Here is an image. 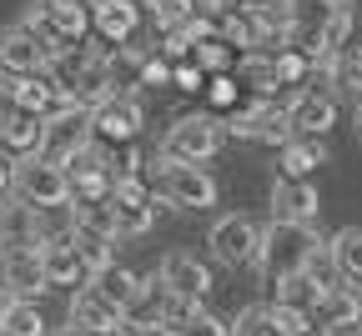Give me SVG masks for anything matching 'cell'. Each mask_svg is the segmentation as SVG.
Segmentation results:
<instances>
[{"instance_id":"obj_1","label":"cell","mask_w":362,"mask_h":336,"mask_svg":"<svg viewBox=\"0 0 362 336\" xmlns=\"http://www.w3.org/2000/svg\"><path fill=\"white\" fill-rule=\"evenodd\" d=\"M322 256V241H317L312 226H292V221H272L262 231V251H257V266L267 281H287V276H302L317 266Z\"/></svg>"},{"instance_id":"obj_2","label":"cell","mask_w":362,"mask_h":336,"mask_svg":"<svg viewBox=\"0 0 362 336\" xmlns=\"http://www.w3.org/2000/svg\"><path fill=\"white\" fill-rule=\"evenodd\" d=\"M11 196L25 201V206H71L76 201V186H71V171L51 156H30V161H16V181H11Z\"/></svg>"},{"instance_id":"obj_3","label":"cell","mask_w":362,"mask_h":336,"mask_svg":"<svg viewBox=\"0 0 362 336\" xmlns=\"http://www.w3.org/2000/svg\"><path fill=\"white\" fill-rule=\"evenodd\" d=\"M221 151V121L197 111V116H176L161 136V156L176 166H202Z\"/></svg>"},{"instance_id":"obj_4","label":"cell","mask_w":362,"mask_h":336,"mask_svg":"<svg viewBox=\"0 0 362 336\" xmlns=\"http://www.w3.org/2000/svg\"><path fill=\"white\" fill-rule=\"evenodd\" d=\"M151 181H156V196H166L176 211H206L216 206V181L202 166H176L161 151L151 156Z\"/></svg>"},{"instance_id":"obj_5","label":"cell","mask_w":362,"mask_h":336,"mask_svg":"<svg viewBox=\"0 0 362 336\" xmlns=\"http://www.w3.org/2000/svg\"><path fill=\"white\" fill-rule=\"evenodd\" d=\"M206 246H211V256H216L221 266H247V261H257V251H262V231H257L252 216L232 211V216H216V221H211Z\"/></svg>"},{"instance_id":"obj_6","label":"cell","mask_w":362,"mask_h":336,"mask_svg":"<svg viewBox=\"0 0 362 336\" xmlns=\"http://www.w3.org/2000/svg\"><path fill=\"white\" fill-rule=\"evenodd\" d=\"M96 140V111H86V106H61L56 116H45V151L40 156H51L66 166V156H76L81 146H90Z\"/></svg>"},{"instance_id":"obj_7","label":"cell","mask_w":362,"mask_h":336,"mask_svg":"<svg viewBox=\"0 0 362 336\" xmlns=\"http://www.w3.org/2000/svg\"><path fill=\"white\" fill-rule=\"evenodd\" d=\"M156 281H161V292H171V296L202 301V296L211 292V266L197 261L192 251L171 246V251H161V261H156Z\"/></svg>"},{"instance_id":"obj_8","label":"cell","mask_w":362,"mask_h":336,"mask_svg":"<svg viewBox=\"0 0 362 336\" xmlns=\"http://www.w3.org/2000/svg\"><path fill=\"white\" fill-rule=\"evenodd\" d=\"M51 45H45L30 25H11V30H0V66L6 71H16V80L21 76H45L51 71Z\"/></svg>"},{"instance_id":"obj_9","label":"cell","mask_w":362,"mask_h":336,"mask_svg":"<svg viewBox=\"0 0 362 336\" xmlns=\"http://www.w3.org/2000/svg\"><path fill=\"white\" fill-rule=\"evenodd\" d=\"M45 286L51 281H45L40 251H6V261H0V292L11 301H35Z\"/></svg>"},{"instance_id":"obj_10","label":"cell","mask_w":362,"mask_h":336,"mask_svg":"<svg viewBox=\"0 0 362 336\" xmlns=\"http://www.w3.org/2000/svg\"><path fill=\"white\" fill-rule=\"evenodd\" d=\"M146 126V111L141 101H131V95H116V101H106L96 111V140L101 146H131L136 136H141Z\"/></svg>"},{"instance_id":"obj_11","label":"cell","mask_w":362,"mask_h":336,"mask_svg":"<svg viewBox=\"0 0 362 336\" xmlns=\"http://www.w3.org/2000/svg\"><path fill=\"white\" fill-rule=\"evenodd\" d=\"M322 216V196L312 181H277L272 186V221H292V226H317Z\"/></svg>"},{"instance_id":"obj_12","label":"cell","mask_w":362,"mask_h":336,"mask_svg":"<svg viewBox=\"0 0 362 336\" xmlns=\"http://www.w3.org/2000/svg\"><path fill=\"white\" fill-rule=\"evenodd\" d=\"M337 121V101L327 90H297L292 95V136L297 140H322Z\"/></svg>"},{"instance_id":"obj_13","label":"cell","mask_w":362,"mask_h":336,"mask_svg":"<svg viewBox=\"0 0 362 336\" xmlns=\"http://www.w3.org/2000/svg\"><path fill=\"white\" fill-rule=\"evenodd\" d=\"M71 326L96 331V336H111V331H126V311H121V306H111L106 296H96V292L86 286V292H76V296H71Z\"/></svg>"},{"instance_id":"obj_14","label":"cell","mask_w":362,"mask_h":336,"mask_svg":"<svg viewBox=\"0 0 362 336\" xmlns=\"http://www.w3.org/2000/svg\"><path fill=\"white\" fill-rule=\"evenodd\" d=\"M90 292H96V296H106L111 306H121V311L131 316V311H136V301L146 296V281L116 261V266H106V271H96V276H90Z\"/></svg>"},{"instance_id":"obj_15","label":"cell","mask_w":362,"mask_h":336,"mask_svg":"<svg viewBox=\"0 0 362 336\" xmlns=\"http://www.w3.org/2000/svg\"><path fill=\"white\" fill-rule=\"evenodd\" d=\"M11 90H16V106L25 116H40V121L66 106V95H61V85L51 76H21V80H11Z\"/></svg>"},{"instance_id":"obj_16","label":"cell","mask_w":362,"mask_h":336,"mask_svg":"<svg viewBox=\"0 0 362 336\" xmlns=\"http://www.w3.org/2000/svg\"><path fill=\"white\" fill-rule=\"evenodd\" d=\"M90 20H96V30L106 40H131L136 25H141V6L136 0H90Z\"/></svg>"},{"instance_id":"obj_17","label":"cell","mask_w":362,"mask_h":336,"mask_svg":"<svg viewBox=\"0 0 362 336\" xmlns=\"http://www.w3.org/2000/svg\"><path fill=\"white\" fill-rule=\"evenodd\" d=\"M40 266H45V281L51 286H90V271L76 251V241H61V246H40Z\"/></svg>"},{"instance_id":"obj_18","label":"cell","mask_w":362,"mask_h":336,"mask_svg":"<svg viewBox=\"0 0 362 336\" xmlns=\"http://www.w3.org/2000/svg\"><path fill=\"white\" fill-rule=\"evenodd\" d=\"M327 261H332V271H337L342 286L362 292V231L357 226H342L332 241H327Z\"/></svg>"},{"instance_id":"obj_19","label":"cell","mask_w":362,"mask_h":336,"mask_svg":"<svg viewBox=\"0 0 362 336\" xmlns=\"http://www.w3.org/2000/svg\"><path fill=\"white\" fill-rule=\"evenodd\" d=\"M0 146H6L16 161H30V156H40V151H45V121L21 111L16 121H6V126H0Z\"/></svg>"},{"instance_id":"obj_20","label":"cell","mask_w":362,"mask_h":336,"mask_svg":"<svg viewBox=\"0 0 362 336\" xmlns=\"http://www.w3.org/2000/svg\"><path fill=\"white\" fill-rule=\"evenodd\" d=\"M322 161H327L322 140H287L282 146V181H307Z\"/></svg>"},{"instance_id":"obj_21","label":"cell","mask_w":362,"mask_h":336,"mask_svg":"<svg viewBox=\"0 0 362 336\" xmlns=\"http://www.w3.org/2000/svg\"><path fill=\"white\" fill-rule=\"evenodd\" d=\"M45 311L35 301H6V316H0V336H45Z\"/></svg>"},{"instance_id":"obj_22","label":"cell","mask_w":362,"mask_h":336,"mask_svg":"<svg viewBox=\"0 0 362 336\" xmlns=\"http://www.w3.org/2000/svg\"><path fill=\"white\" fill-rule=\"evenodd\" d=\"M116 236H96V231H76V251H81V261H86V271L96 276V271H106V266H116Z\"/></svg>"},{"instance_id":"obj_23","label":"cell","mask_w":362,"mask_h":336,"mask_svg":"<svg viewBox=\"0 0 362 336\" xmlns=\"http://www.w3.org/2000/svg\"><path fill=\"white\" fill-rule=\"evenodd\" d=\"M272 326H277V336H322V326L312 321V311L287 306V301H272Z\"/></svg>"},{"instance_id":"obj_24","label":"cell","mask_w":362,"mask_h":336,"mask_svg":"<svg viewBox=\"0 0 362 336\" xmlns=\"http://www.w3.org/2000/svg\"><path fill=\"white\" fill-rule=\"evenodd\" d=\"M76 221H81V231L116 236V241H121V231H116V206H111V201H76Z\"/></svg>"},{"instance_id":"obj_25","label":"cell","mask_w":362,"mask_h":336,"mask_svg":"<svg viewBox=\"0 0 362 336\" xmlns=\"http://www.w3.org/2000/svg\"><path fill=\"white\" fill-rule=\"evenodd\" d=\"M232 336H277L272 326V306H242L232 321Z\"/></svg>"},{"instance_id":"obj_26","label":"cell","mask_w":362,"mask_h":336,"mask_svg":"<svg viewBox=\"0 0 362 336\" xmlns=\"http://www.w3.org/2000/svg\"><path fill=\"white\" fill-rule=\"evenodd\" d=\"M307 56H297V51H277L272 56V76H277V85H302L307 80Z\"/></svg>"},{"instance_id":"obj_27","label":"cell","mask_w":362,"mask_h":336,"mask_svg":"<svg viewBox=\"0 0 362 336\" xmlns=\"http://www.w3.org/2000/svg\"><path fill=\"white\" fill-rule=\"evenodd\" d=\"M197 66L202 71H226V66H232V40H221V35H211V40H202L197 45Z\"/></svg>"},{"instance_id":"obj_28","label":"cell","mask_w":362,"mask_h":336,"mask_svg":"<svg viewBox=\"0 0 362 336\" xmlns=\"http://www.w3.org/2000/svg\"><path fill=\"white\" fill-rule=\"evenodd\" d=\"M337 20L347 30V45H362V0H337Z\"/></svg>"},{"instance_id":"obj_29","label":"cell","mask_w":362,"mask_h":336,"mask_svg":"<svg viewBox=\"0 0 362 336\" xmlns=\"http://www.w3.org/2000/svg\"><path fill=\"white\" fill-rule=\"evenodd\" d=\"M171 76H176V66H166L161 56H151V51H146V61H141V76H136V85H171Z\"/></svg>"},{"instance_id":"obj_30","label":"cell","mask_w":362,"mask_h":336,"mask_svg":"<svg viewBox=\"0 0 362 336\" xmlns=\"http://www.w3.org/2000/svg\"><path fill=\"white\" fill-rule=\"evenodd\" d=\"M171 85H181V90H202V85H206V71H202L197 61H181L176 76H171Z\"/></svg>"},{"instance_id":"obj_31","label":"cell","mask_w":362,"mask_h":336,"mask_svg":"<svg viewBox=\"0 0 362 336\" xmlns=\"http://www.w3.org/2000/svg\"><path fill=\"white\" fill-rule=\"evenodd\" d=\"M211 106H221V111L237 106V80H232V76H216V80H211Z\"/></svg>"},{"instance_id":"obj_32","label":"cell","mask_w":362,"mask_h":336,"mask_svg":"<svg viewBox=\"0 0 362 336\" xmlns=\"http://www.w3.org/2000/svg\"><path fill=\"white\" fill-rule=\"evenodd\" d=\"M21 116V106H16V90L11 85H0V126H6V121H16Z\"/></svg>"},{"instance_id":"obj_33","label":"cell","mask_w":362,"mask_h":336,"mask_svg":"<svg viewBox=\"0 0 362 336\" xmlns=\"http://www.w3.org/2000/svg\"><path fill=\"white\" fill-rule=\"evenodd\" d=\"M247 11H267V6H277V0H242Z\"/></svg>"},{"instance_id":"obj_34","label":"cell","mask_w":362,"mask_h":336,"mask_svg":"<svg viewBox=\"0 0 362 336\" xmlns=\"http://www.w3.org/2000/svg\"><path fill=\"white\" fill-rule=\"evenodd\" d=\"M56 336H96V331H81V326H61Z\"/></svg>"},{"instance_id":"obj_35","label":"cell","mask_w":362,"mask_h":336,"mask_svg":"<svg viewBox=\"0 0 362 336\" xmlns=\"http://www.w3.org/2000/svg\"><path fill=\"white\" fill-rule=\"evenodd\" d=\"M352 121H357V131H362V101H357V116H352Z\"/></svg>"},{"instance_id":"obj_36","label":"cell","mask_w":362,"mask_h":336,"mask_svg":"<svg viewBox=\"0 0 362 336\" xmlns=\"http://www.w3.org/2000/svg\"><path fill=\"white\" fill-rule=\"evenodd\" d=\"M357 336H362V331H357Z\"/></svg>"}]
</instances>
